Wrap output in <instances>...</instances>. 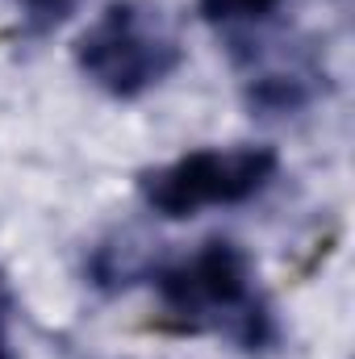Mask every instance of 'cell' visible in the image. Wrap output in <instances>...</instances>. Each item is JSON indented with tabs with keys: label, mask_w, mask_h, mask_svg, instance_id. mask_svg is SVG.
<instances>
[{
	"label": "cell",
	"mask_w": 355,
	"mask_h": 359,
	"mask_svg": "<svg viewBox=\"0 0 355 359\" xmlns=\"http://www.w3.org/2000/svg\"><path fill=\"white\" fill-rule=\"evenodd\" d=\"M163 309L188 330H213L247 351H264L280 339L276 313L260 292L251 255L230 238H205L192 255L155 268Z\"/></svg>",
	"instance_id": "6da1fadb"
},
{
	"label": "cell",
	"mask_w": 355,
	"mask_h": 359,
	"mask_svg": "<svg viewBox=\"0 0 355 359\" xmlns=\"http://www.w3.org/2000/svg\"><path fill=\"white\" fill-rule=\"evenodd\" d=\"M180 59L184 50L176 29L151 0H109L76 38V67L117 100L159 88L180 67Z\"/></svg>",
	"instance_id": "7a4b0ae2"
},
{
	"label": "cell",
	"mask_w": 355,
	"mask_h": 359,
	"mask_svg": "<svg viewBox=\"0 0 355 359\" xmlns=\"http://www.w3.org/2000/svg\"><path fill=\"white\" fill-rule=\"evenodd\" d=\"M280 172V155L272 147H201L163 168H151L138 180V192L151 213L184 222L205 209L247 205Z\"/></svg>",
	"instance_id": "3957f363"
},
{
	"label": "cell",
	"mask_w": 355,
	"mask_h": 359,
	"mask_svg": "<svg viewBox=\"0 0 355 359\" xmlns=\"http://www.w3.org/2000/svg\"><path fill=\"white\" fill-rule=\"evenodd\" d=\"M196 4H201V17L213 25H255V21H267L284 0H196Z\"/></svg>",
	"instance_id": "277c9868"
},
{
	"label": "cell",
	"mask_w": 355,
	"mask_h": 359,
	"mask_svg": "<svg viewBox=\"0 0 355 359\" xmlns=\"http://www.w3.org/2000/svg\"><path fill=\"white\" fill-rule=\"evenodd\" d=\"M17 4L25 8V17H29L34 25H42V29H46V25H59V21H63L80 0H17Z\"/></svg>",
	"instance_id": "5b68a950"
},
{
	"label": "cell",
	"mask_w": 355,
	"mask_h": 359,
	"mask_svg": "<svg viewBox=\"0 0 355 359\" xmlns=\"http://www.w3.org/2000/svg\"><path fill=\"white\" fill-rule=\"evenodd\" d=\"M0 359H13V347H8V334H4V305H0Z\"/></svg>",
	"instance_id": "8992f818"
}]
</instances>
